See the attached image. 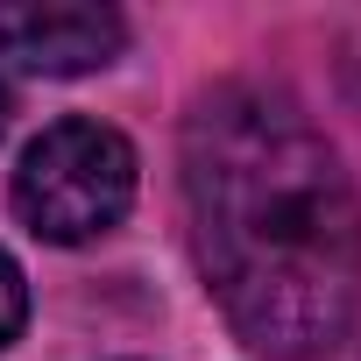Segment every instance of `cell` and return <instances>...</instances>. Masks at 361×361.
<instances>
[{
    "mask_svg": "<svg viewBox=\"0 0 361 361\" xmlns=\"http://www.w3.org/2000/svg\"><path fill=\"white\" fill-rule=\"evenodd\" d=\"M185 199L213 298L248 347L312 361L347 333L361 305V199L290 99L262 85L206 92L185 121Z\"/></svg>",
    "mask_w": 361,
    "mask_h": 361,
    "instance_id": "6da1fadb",
    "label": "cell"
},
{
    "mask_svg": "<svg viewBox=\"0 0 361 361\" xmlns=\"http://www.w3.org/2000/svg\"><path fill=\"white\" fill-rule=\"evenodd\" d=\"M135 199V149L99 121H57L22 149L15 213L43 241H99Z\"/></svg>",
    "mask_w": 361,
    "mask_h": 361,
    "instance_id": "7a4b0ae2",
    "label": "cell"
},
{
    "mask_svg": "<svg viewBox=\"0 0 361 361\" xmlns=\"http://www.w3.org/2000/svg\"><path fill=\"white\" fill-rule=\"evenodd\" d=\"M128 43V22L92 0H0V57L22 71L78 78L114 64Z\"/></svg>",
    "mask_w": 361,
    "mask_h": 361,
    "instance_id": "3957f363",
    "label": "cell"
},
{
    "mask_svg": "<svg viewBox=\"0 0 361 361\" xmlns=\"http://www.w3.org/2000/svg\"><path fill=\"white\" fill-rule=\"evenodd\" d=\"M22 319H29V290H22V269L0 255V347H8L15 333H22Z\"/></svg>",
    "mask_w": 361,
    "mask_h": 361,
    "instance_id": "277c9868",
    "label": "cell"
},
{
    "mask_svg": "<svg viewBox=\"0 0 361 361\" xmlns=\"http://www.w3.org/2000/svg\"><path fill=\"white\" fill-rule=\"evenodd\" d=\"M0 128H8V85H0Z\"/></svg>",
    "mask_w": 361,
    "mask_h": 361,
    "instance_id": "5b68a950",
    "label": "cell"
}]
</instances>
